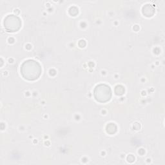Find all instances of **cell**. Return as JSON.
<instances>
[{
	"mask_svg": "<svg viewBox=\"0 0 165 165\" xmlns=\"http://www.w3.org/2000/svg\"><path fill=\"white\" fill-rule=\"evenodd\" d=\"M20 70L23 77L29 81L38 79L42 71L40 64L32 59H29L23 62L21 66Z\"/></svg>",
	"mask_w": 165,
	"mask_h": 165,
	"instance_id": "obj_1",
	"label": "cell"
},
{
	"mask_svg": "<svg viewBox=\"0 0 165 165\" xmlns=\"http://www.w3.org/2000/svg\"><path fill=\"white\" fill-rule=\"evenodd\" d=\"M94 98L100 103L108 101L112 97V91L109 86L105 84H100L95 87L94 91Z\"/></svg>",
	"mask_w": 165,
	"mask_h": 165,
	"instance_id": "obj_2",
	"label": "cell"
},
{
	"mask_svg": "<svg viewBox=\"0 0 165 165\" xmlns=\"http://www.w3.org/2000/svg\"><path fill=\"white\" fill-rule=\"evenodd\" d=\"M3 25L6 30L14 32L19 30L22 26V22L18 16L10 14L5 18Z\"/></svg>",
	"mask_w": 165,
	"mask_h": 165,
	"instance_id": "obj_3",
	"label": "cell"
},
{
	"mask_svg": "<svg viewBox=\"0 0 165 165\" xmlns=\"http://www.w3.org/2000/svg\"><path fill=\"white\" fill-rule=\"evenodd\" d=\"M142 12L146 17H152L155 13L154 6L150 4H146L143 6Z\"/></svg>",
	"mask_w": 165,
	"mask_h": 165,
	"instance_id": "obj_4",
	"label": "cell"
},
{
	"mask_svg": "<svg viewBox=\"0 0 165 165\" xmlns=\"http://www.w3.org/2000/svg\"><path fill=\"white\" fill-rule=\"evenodd\" d=\"M106 130L108 134L112 135L117 131V126L114 123H109L106 127Z\"/></svg>",
	"mask_w": 165,
	"mask_h": 165,
	"instance_id": "obj_5",
	"label": "cell"
},
{
	"mask_svg": "<svg viewBox=\"0 0 165 165\" xmlns=\"http://www.w3.org/2000/svg\"><path fill=\"white\" fill-rule=\"evenodd\" d=\"M125 88H124V87L122 85H117L115 87V90H114L115 94L119 95H123L124 93H125Z\"/></svg>",
	"mask_w": 165,
	"mask_h": 165,
	"instance_id": "obj_6",
	"label": "cell"
},
{
	"mask_svg": "<svg viewBox=\"0 0 165 165\" xmlns=\"http://www.w3.org/2000/svg\"><path fill=\"white\" fill-rule=\"evenodd\" d=\"M69 13L70 15L73 16H76L78 14V9L75 6H72L69 9Z\"/></svg>",
	"mask_w": 165,
	"mask_h": 165,
	"instance_id": "obj_7",
	"label": "cell"
},
{
	"mask_svg": "<svg viewBox=\"0 0 165 165\" xmlns=\"http://www.w3.org/2000/svg\"><path fill=\"white\" fill-rule=\"evenodd\" d=\"M127 160H128V161L130 162V163H132V162L135 160V158H134V157L133 155H128V157H127Z\"/></svg>",
	"mask_w": 165,
	"mask_h": 165,
	"instance_id": "obj_8",
	"label": "cell"
}]
</instances>
